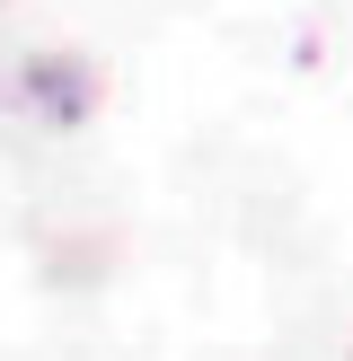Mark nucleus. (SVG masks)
Wrapping results in <instances>:
<instances>
[{"mask_svg":"<svg viewBox=\"0 0 353 361\" xmlns=\"http://www.w3.org/2000/svg\"><path fill=\"white\" fill-rule=\"evenodd\" d=\"M35 97H44V106H53L62 123H71V115H88V88H80V62H27V106H35Z\"/></svg>","mask_w":353,"mask_h":361,"instance_id":"obj_1","label":"nucleus"}]
</instances>
